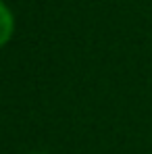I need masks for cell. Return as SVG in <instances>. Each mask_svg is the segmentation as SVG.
I'll return each instance as SVG.
<instances>
[{
    "label": "cell",
    "mask_w": 152,
    "mask_h": 154,
    "mask_svg": "<svg viewBox=\"0 0 152 154\" xmlns=\"http://www.w3.org/2000/svg\"><path fill=\"white\" fill-rule=\"evenodd\" d=\"M13 27H15V21H13L11 11L4 6V2H0V46H4L11 40Z\"/></svg>",
    "instance_id": "cell-1"
}]
</instances>
